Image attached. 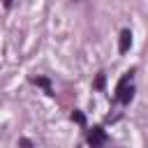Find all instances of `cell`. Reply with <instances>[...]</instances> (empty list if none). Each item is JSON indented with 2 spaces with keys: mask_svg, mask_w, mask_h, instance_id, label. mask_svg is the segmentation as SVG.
<instances>
[{
  "mask_svg": "<svg viewBox=\"0 0 148 148\" xmlns=\"http://www.w3.org/2000/svg\"><path fill=\"white\" fill-rule=\"evenodd\" d=\"M106 139H109V136H106V132H104L102 127H92V130L88 132V136H86V141H88L92 148H95V146H102V143H106Z\"/></svg>",
  "mask_w": 148,
  "mask_h": 148,
  "instance_id": "obj_1",
  "label": "cell"
},
{
  "mask_svg": "<svg viewBox=\"0 0 148 148\" xmlns=\"http://www.w3.org/2000/svg\"><path fill=\"white\" fill-rule=\"evenodd\" d=\"M102 86H104V74H97V79H95V88L99 90Z\"/></svg>",
  "mask_w": 148,
  "mask_h": 148,
  "instance_id": "obj_6",
  "label": "cell"
},
{
  "mask_svg": "<svg viewBox=\"0 0 148 148\" xmlns=\"http://www.w3.org/2000/svg\"><path fill=\"white\" fill-rule=\"evenodd\" d=\"M132 95H134V88L127 83L125 88H120V90H116V99L120 102V104H130L132 102Z\"/></svg>",
  "mask_w": 148,
  "mask_h": 148,
  "instance_id": "obj_3",
  "label": "cell"
},
{
  "mask_svg": "<svg viewBox=\"0 0 148 148\" xmlns=\"http://www.w3.org/2000/svg\"><path fill=\"white\" fill-rule=\"evenodd\" d=\"M12 2H14V0H2V5H5V7H7V9H9V7H12Z\"/></svg>",
  "mask_w": 148,
  "mask_h": 148,
  "instance_id": "obj_7",
  "label": "cell"
},
{
  "mask_svg": "<svg viewBox=\"0 0 148 148\" xmlns=\"http://www.w3.org/2000/svg\"><path fill=\"white\" fill-rule=\"evenodd\" d=\"M72 120H74V123H79V125H83V123H86V116H83L81 111H76V109H74V113H72Z\"/></svg>",
  "mask_w": 148,
  "mask_h": 148,
  "instance_id": "obj_5",
  "label": "cell"
},
{
  "mask_svg": "<svg viewBox=\"0 0 148 148\" xmlns=\"http://www.w3.org/2000/svg\"><path fill=\"white\" fill-rule=\"evenodd\" d=\"M130 46H132V32L125 28V30L120 32V39H118V51H120V53H127Z\"/></svg>",
  "mask_w": 148,
  "mask_h": 148,
  "instance_id": "obj_2",
  "label": "cell"
},
{
  "mask_svg": "<svg viewBox=\"0 0 148 148\" xmlns=\"http://www.w3.org/2000/svg\"><path fill=\"white\" fill-rule=\"evenodd\" d=\"M30 81H32V83H37V86H42V88H44V92L53 95V88H51V81H49V79H44V76H32Z\"/></svg>",
  "mask_w": 148,
  "mask_h": 148,
  "instance_id": "obj_4",
  "label": "cell"
}]
</instances>
